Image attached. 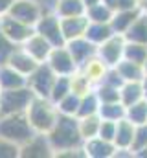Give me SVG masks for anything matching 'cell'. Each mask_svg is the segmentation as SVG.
<instances>
[{
  "mask_svg": "<svg viewBox=\"0 0 147 158\" xmlns=\"http://www.w3.org/2000/svg\"><path fill=\"white\" fill-rule=\"evenodd\" d=\"M26 116H28L30 125L33 127L35 132L48 134L52 131L57 116H59V110H57V105L50 98H39V96H35L33 101L30 103L28 110H26Z\"/></svg>",
  "mask_w": 147,
  "mask_h": 158,
  "instance_id": "obj_2",
  "label": "cell"
},
{
  "mask_svg": "<svg viewBox=\"0 0 147 158\" xmlns=\"http://www.w3.org/2000/svg\"><path fill=\"white\" fill-rule=\"evenodd\" d=\"M145 147H147V123H142V125H136L134 140H132L131 151L134 153V156H138Z\"/></svg>",
  "mask_w": 147,
  "mask_h": 158,
  "instance_id": "obj_35",
  "label": "cell"
},
{
  "mask_svg": "<svg viewBox=\"0 0 147 158\" xmlns=\"http://www.w3.org/2000/svg\"><path fill=\"white\" fill-rule=\"evenodd\" d=\"M83 151H85V156L88 158H112L116 153V145L109 140L94 136L83 142Z\"/></svg>",
  "mask_w": 147,
  "mask_h": 158,
  "instance_id": "obj_14",
  "label": "cell"
},
{
  "mask_svg": "<svg viewBox=\"0 0 147 158\" xmlns=\"http://www.w3.org/2000/svg\"><path fill=\"white\" fill-rule=\"evenodd\" d=\"M79 101H81V96L75 94V92H70L66 94L63 99H59L55 105H57V110L61 114H68V116H77V110H79Z\"/></svg>",
  "mask_w": 147,
  "mask_h": 158,
  "instance_id": "obj_32",
  "label": "cell"
},
{
  "mask_svg": "<svg viewBox=\"0 0 147 158\" xmlns=\"http://www.w3.org/2000/svg\"><path fill=\"white\" fill-rule=\"evenodd\" d=\"M144 99V90H142V81H125L120 88V101L127 107L138 103Z\"/></svg>",
  "mask_w": 147,
  "mask_h": 158,
  "instance_id": "obj_21",
  "label": "cell"
},
{
  "mask_svg": "<svg viewBox=\"0 0 147 158\" xmlns=\"http://www.w3.org/2000/svg\"><path fill=\"white\" fill-rule=\"evenodd\" d=\"M53 11L59 15V19H65V17L85 15L86 13V6L83 4V0H57Z\"/></svg>",
  "mask_w": 147,
  "mask_h": 158,
  "instance_id": "obj_24",
  "label": "cell"
},
{
  "mask_svg": "<svg viewBox=\"0 0 147 158\" xmlns=\"http://www.w3.org/2000/svg\"><path fill=\"white\" fill-rule=\"evenodd\" d=\"M86 26H88L86 15H75V17L61 19V30H63V35H65L66 42L72 39H77V37H85Z\"/></svg>",
  "mask_w": 147,
  "mask_h": 158,
  "instance_id": "obj_16",
  "label": "cell"
},
{
  "mask_svg": "<svg viewBox=\"0 0 147 158\" xmlns=\"http://www.w3.org/2000/svg\"><path fill=\"white\" fill-rule=\"evenodd\" d=\"M112 35H114V30H112L110 22H90L88 20L85 37L90 40V42H94L96 46H99L101 42H105L107 39H110Z\"/></svg>",
  "mask_w": 147,
  "mask_h": 158,
  "instance_id": "obj_22",
  "label": "cell"
},
{
  "mask_svg": "<svg viewBox=\"0 0 147 158\" xmlns=\"http://www.w3.org/2000/svg\"><path fill=\"white\" fill-rule=\"evenodd\" d=\"M28 85V77L9 66L7 63L0 64V90H11V88H20Z\"/></svg>",
  "mask_w": 147,
  "mask_h": 158,
  "instance_id": "obj_18",
  "label": "cell"
},
{
  "mask_svg": "<svg viewBox=\"0 0 147 158\" xmlns=\"http://www.w3.org/2000/svg\"><path fill=\"white\" fill-rule=\"evenodd\" d=\"M127 42H140L147 44V11H142L140 17L131 24V28L123 33Z\"/></svg>",
  "mask_w": 147,
  "mask_h": 158,
  "instance_id": "obj_23",
  "label": "cell"
},
{
  "mask_svg": "<svg viewBox=\"0 0 147 158\" xmlns=\"http://www.w3.org/2000/svg\"><path fill=\"white\" fill-rule=\"evenodd\" d=\"M55 156L48 134L35 132L26 143L20 145V158H52Z\"/></svg>",
  "mask_w": 147,
  "mask_h": 158,
  "instance_id": "obj_9",
  "label": "cell"
},
{
  "mask_svg": "<svg viewBox=\"0 0 147 158\" xmlns=\"http://www.w3.org/2000/svg\"><path fill=\"white\" fill-rule=\"evenodd\" d=\"M15 48H17V44L7 39V35H6V33L2 31V28H0V64L7 63V59H9V55L13 53Z\"/></svg>",
  "mask_w": 147,
  "mask_h": 158,
  "instance_id": "obj_38",
  "label": "cell"
},
{
  "mask_svg": "<svg viewBox=\"0 0 147 158\" xmlns=\"http://www.w3.org/2000/svg\"><path fill=\"white\" fill-rule=\"evenodd\" d=\"M116 70L120 72L123 81H142V77L145 76L144 64H138V63H132V61H127V59H121L116 64Z\"/></svg>",
  "mask_w": 147,
  "mask_h": 158,
  "instance_id": "obj_26",
  "label": "cell"
},
{
  "mask_svg": "<svg viewBox=\"0 0 147 158\" xmlns=\"http://www.w3.org/2000/svg\"><path fill=\"white\" fill-rule=\"evenodd\" d=\"M134 131H136V125L127 118L116 121V134L112 140L116 149H131L132 140H134Z\"/></svg>",
  "mask_w": 147,
  "mask_h": 158,
  "instance_id": "obj_17",
  "label": "cell"
},
{
  "mask_svg": "<svg viewBox=\"0 0 147 158\" xmlns=\"http://www.w3.org/2000/svg\"><path fill=\"white\" fill-rule=\"evenodd\" d=\"M46 63L50 64V68L57 76H74L79 70V66H77L75 59L72 57L70 50L66 48V44L65 46H55Z\"/></svg>",
  "mask_w": 147,
  "mask_h": 158,
  "instance_id": "obj_7",
  "label": "cell"
},
{
  "mask_svg": "<svg viewBox=\"0 0 147 158\" xmlns=\"http://www.w3.org/2000/svg\"><path fill=\"white\" fill-rule=\"evenodd\" d=\"M85 15H86V19H88L90 22H110L114 11L110 9L107 4L98 2V4H94V6L86 7V13H85Z\"/></svg>",
  "mask_w": 147,
  "mask_h": 158,
  "instance_id": "obj_30",
  "label": "cell"
},
{
  "mask_svg": "<svg viewBox=\"0 0 147 158\" xmlns=\"http://www.w3.org/2000/svg\"><path fill=\"white\" fill-rule=\"evenodd\" d=\"M13 4H15V0H0V17L7 15Z\"/></svg>",
  "mask_w": 147,
  "mask_h": 158,
  "instance_id": "obj_42",
  "label": "cell"
},
{
  "mask_svg": "<svg viewBox=\"0 0 147 158\" xmlns=\"http://www.w3.org/2000/svg\"><path fill=\"white\" fill-rule=\"evenodd\" d=\"M94 88V85L88 81V79L85 77L79 70L75 72L72 76V90L75 92V94H79V96H83L85 92H88V90H92Z\"/></svg>",
  "mask_w": 147,
  "mask_h": 158,
  "instance_id": "obj_36",
  "label": "cell"
},
{
  "mask_svg": "<svg viewBox=\"0 0 147 158\" xmlns=\"http://www.w3.org/2000/svg\"><path fill=\"white\" fill-rule=\"evenodd\" d=\"M123 48H125V37L120 33H114L110 39L98 46V57L107 66H116L123 59Z\"/></svg>",
  "mask_w": 147,
  "mask_h": 158,
  "instance_id": "obj_10",
  "label": "cell"
},
{
  "mask_svg": "<svg viewBox=\"0 0 147 158\" xmlns=\"http://www.w3.org/2000/svg\"><path fill=\"white\" fill-rule=\"evenodd\" d=\"M48 140H50L55 155H59L63 151L83 147L85 140H83V136L79 132V119H77V116H68V114H61L59 112L52 131L48 132Z\"/></svg>",
  "mask_w": 147,
  "mask_h": 158,
  "instance_id": "obj_1",
  "label": "cell"
},
{
  "mask_svg": "<svg viewBox=\"0 0 147 158\" xmlns=\"http://www.w3.org/2000/svg\"><path fill=\"white\" fill-rule=\"evenodd\" d=\"M2 96V114H17V112H26L30 103L33 101L35 94L33 90L26 85L20 88H11V90H0Z\"/></svg>",
  "mask_w": 147,
  "mask_h": 158,
  "instance_id": "obj_4",
  "label": "cell"
},
{
  "mask_svg": "<svg viewBox=\"0 0 147 158\" xmlns=\"http://www.w3.org/2000/svg\"><path fill=\"white\" fill-rule=\"evenodd\" d=\"M79 119V132L83 136V140L94 138L99 132V125H101V116L99 114H92V116H85Z\"/></svg>",
  "mask_w": 147,
  "mask_h": 158,
  "instance_id": "obj_27",
  "label": "cell"
},
{
  "mask_svg": "<svg viewBox=\"0 0 147 158\" xmlns=\"http://www.w3.org/2000/svg\"><path fill=\"white\" fill-rule=\"evenodd\" d=\"M20 46L35 59L37 63H46L48 57H50V53H52V50H53V46L44 39L40 33H37V31H33L32 37L26 40L24 44H20Z\"/></svg>",
  "mask_w": 147,
  "mask_h": 158,
  "instance_id": "obj_13",
  "label": "cell"
},
{
  "mask_svg": "<svg viewBox=\"0 0 147 158\" xmlns=\"http://www.w3.org/2000/svg\"><path fill=\"white\" fill-rule=\"evenodd\" d=\"M144 72L147 74V59H145V63H144Z\"/></svg>",
  "mask_w": 147,
  "mask_h": 158,
  "instance_id": "obj_48",
  "label": "cell"
},
{
  "mask_svg": "<svg viewBox=\"0 0 147 158\" xmlns=\"http://www.w3.org/2000/svg\"><path fill=\"white\" fill-rule=\"evenodd\" d=\"M99 98L96 94V90H88L81 96V101H79V110H77V118H85V116H92V114H98L99 112Z\"/></svg>",
  "mask_w": 147,
  "mask_h": 158,
  "instance_id": "obj_25",
  "label": "cell"
},
{
  "mask_svg": "<svg viewBox=\"0 0 147 158\" xmlns=\"http://www.w3.org/2000/svg\"><path fill=\"white\" fill-rule=\"evenodd\" d=\"M7 64L13 66L15 70H19L20 74H24L26 77L39 66V63H37L35 59H33L22 46H17V48L13 50V53H11L9 59H7Z\"/></svg>",
  "mask_w": 147,
  "mask_h": 158,
  "instance_id": "obj_15",
  "label": "cell"
},
{
  "mask_svg": "<svg viewBox=\"0 0 147 158\" xmlns=\"http://www.w3.org/2000/svg\"><path fill=\"white\" fill-rule=\"evenodd\" d=\"M0 116H2V96H0Z\"/></svg>",
  "mask_w": 147,
  "mask_h": 158,
  "instance_id": "obj_49",
  "label": "cell"
},
{
  "mask_svg": "<svg viewBox=\"0 0 147 158\" xmlns=\"http://www.w3.org/2000/svg\"><path fill=\"white\" fill-rule=\"evenodd\" d=\"M101 2H103V4H107L110 9L114 11V7H116V2H118V0H101Z\"/></svg>",
  "mask_w": 147,
  "mask_h": 158,
  "instance_id": "obj_44",
  "label": "cell"
},
{
  "mask_svg": "<svg viewBox=\"0 0 147 158\" xmlns=\"http://www.w3.org/2000/svg\"><path fill=\"white\" fill-rule=\"evenodd\" d=\"M138 7H142V6H140V0H118V2H116V7H114V11L138 9Z\"/></svg>",
  "mask_w": 147,
  "mask_h": 158,
  "instance_id": "obj_41",
  "label": "cell"
},
{
  "mask_svg": "<svg viewBox=\"0 0 147 158\" xmlns=\"http://www.w3.org/2000/svg\"><path fill=\"white\" fill-rule=\"evenodd\" d=\"M125 105L121 101H112V103H101L99 105V116L101 119H110V121H120L125 118Z\"/></svg>",
  "mask_w": 147,
  "mask_h": 158,
  "instance_id": "obj_29",
  "label": "cell"
},
{
  "mask_svg": "<svg viewBox=\"0 0 147 158\" xmlns=\"http://www.w3.org/2000/svg\"><path fill=\"white\" fill-rule=\"evenodd\" d=\"M42 13H44V9L37 0H15V4L11 6L7 15L15 17L30 26H35L37 20L42 17Z\"/></svg>",
  "mask_w": 147,
  "mask_h": 158,
  "instance_id": "obj_11",
  "label": "cell"
},
{
  "mask_svg": "<svg viewBox=\"0 0 147 158\" xmlns=\"http://www.w3.org/2000/svg\"><path fill=\"white\" fill-rule=\"evenodd\" d=\"M35 134L33 127L30 125V119L26 112H17V114H2L0 116V136L22 145L26 143L32 136Z\"/></svg>",
  "mask_w": 147,
  "mask_h": 158,
  "instance_id": "obj_3",
  "label": "cell"
},
{
  "mask_svg": "<svg viewBox=\"0 0 147 158\" xmlns=\"http://www.w3.org/2000/svg\"><path fill=\"white\" fill-rule=\"evenodd\" d=\"M0 28H2V31L7 35V39L11 40V42H15L17 46L24 44L26 40L32 37V33L35 31L33 26H30V24H26V22H22V20L11 17V15L0 17Z\"/></svg>",
  "mask_w": 147,
  "mask_h": 158,
  "instance_id": "obj_8",
  "label": "cell"
},
{
  "mask_svg": "<svg viewBox=\"0 0 147 158\" xmlns=\"http://www.w3.org/2000/svg\"><path fill=\"white\" fill-rule=\"evenodd\" d=\"M98 2H101V0H83V4H85L86 7H90V6H94V4H98Z\"/></svg>",
  "mask_w": 147,
  "mask_h": 158,
  "instance_id": "obj_45",
  "label": "cell"
},
{
  "mask_svg": "<svg viewBox=\"0 0 147 158\" xmlns=\"http://www.w3.org/2000/svg\"><path fill=\"white\" fill-rule=\"evenodd\" d=\"M114 134H116V121H110V119H101V125H99V132L98 136L103 138V140H114ZM114 143V142H112Z\"/></svg>",
  "mask_w": 147,
  "mask_h": 158,
  "instance_id": "obj_39",
  "label": "cell"
},
{
  "mask_svg": "<svg viewBox=\"0 0 147 158\" xmlns=\"http://www.w3.org/2000/svg\"><path fill=\"white\" fill-rule=\"evenodd\" d=\"M70 92H72V76H57L53 86H52V92H50V99L53 103H57Z\"/></svg>",
  "mask_w": 147,
  "mask_h": 158,
  "instance_id": "obj_31",
  "label": "cell"
},
{
  "mask_svg": "<svg viewBox=\"0 0 147 158\" xmlns=\"http://www.w3.org/2000/svg\"><path fill=\"white\" fill-rule=\"evenodd\" d=\"M107 68H109V66L96 55V57H92L90 61H86L83 66H79V72L96 86L98 83H101V79H103V76H105Z\"/></svg>",
  "mask_w": 147,
  "mask_h": 158,
  "instance_id": "obj_20",
  "label": "cell"
},
{
  "mask_svg": "<svg viewBox=\"0 0 147 158\" xmlns=\"http://www.w3.org/2000/svg\"><path fill=\"white\" fill-rule=\"evenodd\" d=\"M66 48L70 50L72 57L77 63V66H83L86 61H90L92 57L98 55V46L94 42H90L86 37H77V39L68 40Z\"/></svg>",
  "mask_w": 147,
  "mask_h": 158,
  "instance_id": "obj_12",
  "label": "cell"
},
{
  "mask_svg": "<svg viewBox=\"0 0 147 158\" xmlns=\"http://www.w3.org/2000/svg\"><path fill=\"white\" fill-rule=\"evenodd\" d=\"M138 156H147V147L142 151V153H140V155H138Z\"/></svg>",
  "mask_w": 147,
  "mask_h": 158,
  "instance_id": "obj_47",
  "label": "cell"
},
{
  "mask_svg": "<svg viewBox=\"0 0 147 158\" xmlns=\"http://www.w3.org/2000/svg\"><path fill=\"white\" fill-rule=\"evenodd\" d=\"M142 11H144L142 7H138V9H125V11H114V15L110 19V26H112L114 33L123 35L131 28V24L140 17Z\"/></svg>",
  "mask_w": 147,
  "mask_h": 158,
  "instance_id": "obj_19",
  "label": "cell"
},
{
  "mask_svg": "<svg viewBox=\"0 0 147 158\" xmlns=\"http://www.w3.org/2000/svg\"><path fill=\"white\" fill-rule=\"evenodd\" d=\"M0 158H20V145L0 136Z\"/></svg>",
  "mask_w": 147,
  "mask_h": 158,
  "instance_id": "obj_37",
  "label": "cell"
},
{
  "mask_svg": "<svg viewBox=\"0 0 147 158\" xmlns=\"http://www.w3.org/2000/svg\"><path fill=\"white\" fill-rule=\"evenodd\" d=\"M125 118L129 121H132L134 125H142V123H147V101L142 99L131 107H127L125 110Z\"/></svg>",
  "mask_w": 147,
  "mask_h": 158,
  "instance_id": "obj_33",
  "label": "cell"
},
{
  "mask_svg": "<svg viewBox=\"0 0 147 158\" xmlns=\"http://www.w3.org/2000/svg\"><path fill=\"white\" fill-rule=\"evenodd\" d=\"M140 6H142L144 11H147V0H140Z\"/></svg>",
  "mask_w": 147,
  "mask_h": 158,
  "instance_id": "obj_46",
  "label": "cell"
},
{
  "mask_svg": "<svg viewBox=\"0 0 147 158\" xmlns=\"http://www.w3.org/2000/svg\"><path fill=\"white\" fill-rule=\"evenodd\" d=\"M101 83H107L110 86H118V88H121V85L125 83L123 77L120 76V72L116 70V66H109L107 68V72H105V76L101 79Z\"/></svg>",
  "mask_w": 147,
  "mask_h": 158,
  "instance_id": "obj_40",
  "label": "cell"
},
{
  "mask_svg": "<svg viewBox=\"0 0 147 158\" xmlns=\"http://www.w3.org/2000/svg\"><path fill=\"white\" fill-rule=\"evenodd\" d=\"M55 79H57V74L50 68L48 63H39V66L28 76V86L39 98H50Z\"/></svg>",
  "mask_w": 147,
  "mask_h": 158,
  "instance_id": "obj_6",
  "label": "cell"
},
{
  "mask_svg": "<svg viewBox=\"0 0 147 158\" xmlns=\"http://www.w3.org/2000/svg\"><path fill=\"white\" fill-rule=\"evenodd\" d=\"M33 28H35L37 33H40L53 48L66 44L65 35H63V30H61V19H59V15L55 11H48V13L44 11L42 17L37 20V24Z\"/></svg>",
  "mask_w": 147,
  "mask_h": 158,
  "instance_id": "obj_5",
  "label": "cell"
},
{
  "mask_svg": "<svg viewBox=\"0 0 147 158\" xmlns=\"http://www.w3.org/2000/svg\"><path fill=\"white\" fill-rule=\"evenodd\" d=\"M123 59L144 64L147 59V44L140 42H127L125 40V48H123Z\"/></svg>",
  "mask_w": 147,
  "mask_h": 158,
  "instance_id": "obj_28",
  "label": "cell"
},
{
  "mask_svg": "<svg viewBox=\"0 0 147 158\" xmlns=\"http://www.w3.org/2000/svg\"><path fill=\"white\" fill-rule=\"evenodd\" d=\"M98 98L101 103H112V101H120V88L118 86H110L107 83H98L94 86Z\"/></svg>",
  "mask_w": 147,
  "mask_h": 158,
  "instance_id": "obj_34",
  "label": "cell"
},
{
  "mask_svg": "<svg viewBox=\"0 0 147 158\" xmlns=\"http://www.w3.org/2000/svg\"><path fill=\"white\" fill-rule=\"evenodd\" d=\"M142 90H144V99L147 101V74L142 77Z\"/></svg>",
  "mask_w": 147,
  "mask_h": 158,
  "instance_id": "obj_43",
  "label": "cell"
}]
</instances>
